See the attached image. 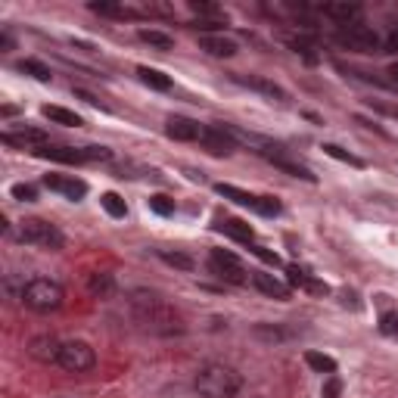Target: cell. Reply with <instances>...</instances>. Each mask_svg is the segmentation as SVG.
Here are the masks:
<instances>
[{"mask_svg":"<svg viewBox=\"0 0 398 398\" xmlns=\"http://www.w3.org/2000/svg\"><path fill=\"white\" fill-rule=\"evenodd\" d=\"M128 302H131V315H134V321L141 324L143 330H150V333H156V336H181L184 333L181 315H177L162 296L150 293V289H134Z\"/></svg>","mask_w":398,"mask_h":398,"instance_id":"1","label":"cell"},{"mask_svg":"<svg viewBox=\"0 0 398 398\" xmlns=\"http://www.w3.org/2000/svg\"><path fill=\"white\" fill-rule=\"evenodd\" d=\"M243 376L228 364H205L196 374V392L202 398H237Z\"/></svg>","mask_w":398,"mask_h":398,"instance_id":"2","label":"cell"},{"mask_svg":"<svg viewBox=\"0 0 398 398\" xmlns=\"http://www.w3.org/2000/svg\"><path fill=\"white\" fill-rule=\"evenodd\" d=\"M63 298H65V289L59 287L56 280H47V277H35V280H29L22 287V302L29 305L31 311H38V315L56 311L59 305H63Z\"/></svg>","mask_w":398,"mask_h":398,"instance_id":"3","label":"cell"},{"mask_svg":"<svg viewBox=\"0 0 398 398\" xmlns=\"http://www.w3.org/2000/svg\"><path fill=\"white\" fill-rule=\"evenodd\" d=\"M19 240L29 243V246H41V249H63L65 237L53 228L50 221H41V218H29L19 228Z\"/></svg>","mask_w":398,"mask_h":398,"instance_id":"4","label":"cell"},{"mask_svg":"<svg viewBox=\"0 0 398 398\" xmlns=\"http://www.w3.org/2000/svg\"><path fill=\"white\" fill-rule=\"evenodd\" d=\"M209 271L215 277H221L224 283H234V287L249 283V274H246V268H243V262L228 249H212L209 252Z\"/></svg>","mask_w":398,"mask_h":398,"instance_id":"5","label":"cell"},{"mask_svg":"<svg viewBox=\"0 0 398 398\" xmlns=\"http://www.w3.org/2000/svg\"><path fill=\"white\" fill-rule=\"evenodd\" d=\"M336 41L342 44L346 50H355V53H380V38H376L374 29H367V25H342L340 31H336Z\"/></svg>","mask_w":398,"mask_h":398,"instance_id":"6","label":"cell"},{"mask_svg":"<svg viewBox=\"0 0 398 398\" xmlns=\"http://www.w3.org/2000/svg\"><path fill=\"white\" fill-rule=\"evenodd\" d=\"M56 364L63 370H69V374H84V370H90L97 364V355L88 342L72 340V342H63V351H59Z\"/></svg>","mask_w":398,"mask_h":398,"instance_id":"7","label":"cell"},{"mask_svg":"<svg viewBox=\"0 0 398 398\" xmlns=\"http://www.w3.org/2000/svg\"><path fill=\"white\" fill-rule=\"evenodd\" d=\"M199 147L212 156H230L237 150V137L230 134L228 125H205L199 131Z\"/></svg>","mask_w":398,"mask_h":398,"instance_id":"8","label":"cell"},{"mask_svg":"<svg viewBox=\"0 0 398 398\" xmlns=\"http://www.w3.org/2000/svg\"><path fill=\"white\" fill-rule=\"evenodd\" d=\"M44 187L53 190V193H63L65 199H72V202L84 199V193H88V184L78 181V177H65V175H47L44 177Z\"/></svg>","mask_w":398,"mask_h":398,"instance_id":"9","label":"cell"},{"mask_svg":"<svg viewBox=\"0 0 398 398\" xmlns=\"http://www.w3.org/2000/svg\"><path fill=\"white\" fill-rule=\"evenodd\" d=\"M0 141L6 143V147H16V150H31V147H47V134L38 128H22V131H3L0 134Z\"/></svg>","mask_w":398,"mask_h":398,"instance_id":"10","label":"cell"},{"mask_svg":"<svg viewBox=\"0 0 398 398\" xmlns=\"http://www.w3.org/2000/svg\"><path fill=\"white\" fill-rule=\"evenodd\" d=\"M59 351H63V346H59L53 336H35V340L29 342V355L35 358V361H41V364H53V361H59Z\"/></svg>","mask_w":398,"mask_h":398,"instance_id":"11","label":"cell"},{"mask_svg":"<svg viewBox=\"0 0 398 398\" xmlns=\"http://www.w3.org/2000/svg\"><path fill=\"white\" fill-rule=\"evenodd\" d=\"M199 125L193 118H184V116H171L168 125H165V134L175 137V141H199Z\"/></svg>","mask_w":398,"mask_h":398,"instance_id":"12","label":"cell"},{"mask_svg":"<svg viewBox=\"0 0 398 398\" xmlns=\"http://www.w3.org/2000/svg\"><path fill=\"white\" fill-rule=\"evenodd\" d=\"M237 81H240L243 88H252V90H258V94H264V97L277 100V103H287V90H283L280 84L268 81V78H258V75H249V78H243V75H237Z\"/></svg>","mask_w":398,"mask_h":398,"instance_id":"13","label":"cell"},{"mask_svg":"<svg viewBox=\"0 0 398 398\" xmlns=\"http://www.w3.org/2000/svg\"><path fill=\"white\" fill-rule=\"evenodd\" d=\"M35 156L41 159H50V162H65V165H78V162H88L84 159V150H75V147H41L35 150Z\"/></svg>","mask_w":398,"mask_h":398,"instance_id":"14","label":"cell"},{"mask_svg":"<svg viewBox=\"0 0 398 398\" xmlns=\"http://www.w3.org/2000/svg\"><path fill=\"white\" fill-rule=\"evenodd\" d=\"M252 283H255V287L262 289L264 296H271V298H280V302H287V298H289V287L283 280H277V277H271V274L252 271Z\"/></svg>","mask_w":398,"mask_h":398,"instance_id":"15","label":"cell"},{"mask_svg":"<svg viewBox=\"0 0 398 398\" xmlns=\"http://www.w3.org/2000/svg\"><path fill=\"white\" fill-rule=\"evenodd\" d=\"M287 277H289L293 287H302V289H308V293H317V296L327 293V283L315 280V277H311L305 268H298V264H287Z\"/></svg>","mask_w":398,"mask_h":398,"instance_id":"16","label":"cell"},{"mask_svg":"<svg viewBox=\"0 0 398 398\" xmlns=\"http://www.w3.org/2000/svg\"><path fill=\"white\" fill-rule=\"evenodd\" d=\"M199 47H202L205 53H212V56H234L237 53V44L230 41V38H224V35H202L199 38Z\"/></svg>","mask_w":398,"mask_h":398,"instance_id":"17","label":"cell"},{"mask_svg":"<svg viewBox=\"0 0 398 398\" xmlns=\"http://www.w3.org/2000/svg\"><path fill=\"white\" fill-rule=\"evenodd\" d=\"M221 234H228V237H234V240H240V243H249L252 240V228L246 221H240V218H218V224H215Z\"/></svg>","mask_w":398,"mask_h":398,"instance_id":"18","label":"cell"},{"mask_svg":"<svg viewBox=\"0 0 398 398\" xmlns=\"http://www.w3.org/2000/svg\"><path fill=\"white\" fill-rule=\"evenodd\" d=\"M215 190H218V193H221L224 199L237 202V205H246V209H252V212L258 209V196H255V193H246V190H240V187H234V184H215Z\"/></svg>","mask_w":398,"mask_h":398,"instance_id":"19","label":"cell"},{"mask_svg":"<svg viewBox=\"0 0 398 398\" xmlns=\"http://www.w3.org/2000/svg\"><path fill=\"white\" fill-rule=\"evenodd\" d=\"M41 116L50 118L53 125H65V128H78V125H81V116H75V112L63 109V106H44Z\"/></svg>","mask_w":398,"mask_h":398,"instance_id":"20","label":"cell"},{"mask_svg":"<svg viewBox=\"0 0 398 398\" xmlns=\"http://www.w3.org/2000/svg\"><path fill=\"white\" fill-rule=\"evenodd\" d=\"M324 13H327L330 19H340L342 25H351L358 16H361V6L358 3H327L324 6Z\"/></svg>","mask_w":398,"mask_h":398,"instance_id":"21","label":"cell"},{"mask_svg":"<svg viewBox=\"0 0 398 398\" xmlns=\"http://www.w3.org/2000/svg\"><path fill=\"white\" fill-rule=\"evenodd\" d=\"M137 38H141L143 44H150V47H156V50H171L175 47V38L165 35V31H159V29H141L137 31Z\"/></svg>","mask_w":398,"mask_h":398,"instance_id":"22","label":"cell"},{"mask_svg":"<svg viewBox=\"0 0 398 398\" xmlns=\"http://www.w3.org/2000/svg\"><path fill=\"white\" fill-rule=\"evenodd\" d=\"M137 75H141V81L147 84V88H152V90H168L171 88V78L162 75L159 69H150V65H141V69H137Z\"/></svg>","mask_w":398,"mask_h":398,"instance_id":"23","label":"cell"},{"mask_svg":"<svg viewBox=\"0 0 398 398\" xmlns=\"http://www.w3.org/2000/svg\"><path fill=\"white\" fill-rule=\"evenodd\" d=\"M305 364H308L311 370H317V374H336V361L330 355H321V351H305Z\"/></svg>","mask_w":398,"mask_h":398,"instance_id":"24","label":"cell"},{"mask_svg":"<svg viewBox=\"0 0 398 398\" xmlns=\"http://www.w3.org/2000/svg\"><path fill=\"white\" fill-rule=\"evenodd\" d=\"M271 162H274V165H277V168H280V171H287V175H293V177H302V181H311V184L317 181V177L311 175L308 168H305V165H298V162H289L287 156H277V159H271Z\"/></svg>","mask_w":398,"mask_h":398,"instance_id":"25","label":"cell"},{"mask_svg":"<svg viewBox=\"0 0 398 398\" xmlns=\"http://www.w3.org/2000/svg\"><path fill=\"white\" fill-rule=\"evenodd\" d=\"M100 205H103L112 218H125V215H128V205H125V199L118 193H103V196H100Z\"/></svg>","mask_w":398,"mask_h":398,"instance_id":"26","label":"cell"},{"mask_svg":"<svg viewBox=\"0 0 398 398\" xmlns=\"http://www.w3.org/2000/svg\"><path fill=\"white\" fill-rule=\"evenodd\" d=\"M324 152H327V156H333V159H336V162H346V165H351V168H364V159L351 156V152H349V150L336 147V143H324Z\"/></svg>","mask_w":398,"mask_h":398,"instance_id":"27","label":"cell"},{"mask_svg":"<svg viewBox=\"0 0 398 398\" xmlns=\"http://www.w3.org/2000/svg\"><path fill=\"white\" fill-rule=\"evenodd\" d=\"M88 287H90V293H94L97 298H106V296H112V289H116V280H112L109 274H94Z\"/></svg>","mask_w":398,"mask_h":398,"instance_id":"28","label":"cell"},{"mask_svg":"<svg viewBox=\"0 0 398 398\" xmlns=\"http://www.w3.org/2000/svg\"><path fill=\"white\" fill-rule=\"evenodd\" d=\"M19 72L38 78V81H50V69L44 63H38V59H22V63H19Z\"/></svg>","mask_w":398,"mask_h":398,"instance_id":"29","label":"cell"},{"mask_svg":"<svg viewBox=\"0 0 398 398\" xmlns=\"http://www.w3.org/2000/svg\"><path fill=\"white\" fill-rule=\"evenodd\" d=\"M159 258H162L165 264H171V268L193 271V258H190V255H184V252H159Z\"/></svg>","mask_w":398,"mask_h":398,"instance_id":"30","label":"cell"},{"mask_svg":"<svg viewBox=\"0 0 398 398\" xmlns=\"http://www.w3.org/2000/svg\"><path fill=\"white\" fill-rule=\"evenodd\" d=\"M380 333L383 336H398V311H383L380 315Z\"/></svg>","mask_w":398,"mask_h":398,"instance_id":"31","label":"cell"},{"mask_svg":"<svg viewBox=\"0 0 398 398\" xmlns=\"http://www.w3.org/2000/svg\"><path fill=\"white\" fill-rule=\"evenodd\" d=\"M258 215H264V218H274V215H280V202H277L274 196H258Z\"/></svg>","mask_w":398,"mask_h":398,"instance_id":"32","label":"cell"},{"mask_svg":"<svg viewBox=\"0 0 398 398\" xmlns=\"http://www.w3.org/2000/svg\"><path fill=\"white\" fill-rule=\"evenodd\" d=\"M150 212H156V215H171L175 202H171L168 196H150Z\"/></svg>","mask_w":398,"mask_h":398,"instance_id":"33","label":"cell"},{"mask_svg":"<svg viewBox=\"0 0 398 398\" xmlns=\"http://www.w3.org/2000/svg\"><path fill=\"white\" fill-rule=\"evenodd\" d=\"M13 196H16L19 202H35V199H38V190L31 187V184H16V187H13Z\"/></svg>","mask_w":398,"mask_h":398,"instance_id":"34","label":"cell"},{"mask_svg":"<svg viewBox=\"0 0 398 398\" xmlns=\"http://www.w3.org/2000/svg\"><path fill=\"white\" fill-rule=\"evenodd\" d=\"M340 392H342V380L336 374H330L327 383H324V398H340Z\"/></svg>","mask_w":398,"mask_h":398,"instance_id":"35","label":"cell"},{"mask_svg":"<svg viewBox=\"0 0 398 398\" xmlns=\"http://www.w3.org/2000/svg\"><path fill=\"white\" fill-rule=\"evenodd\" d=\"M84 159L88 162H106V159H112V152L106 147H84Z\"/></svg>","mask_w":398,"mask_h":398,"instance_id":"36","label":"cell"},{"mask_svg":"<svg viewBox=\"0 0 398 398\" xmlns=\"http://www.w3.org/2000/svg\"><path fill=\"white\" fill-rule=\"evenodd\" d=\"M255 336H264V340H271V342L283 340L280 330H277V327H264V324H258V327H255Z\"/></svg>","mask_w":398,"mask_h":398,"instance_id":"37","label":"cell"},{"mask_svg":"<svg viewBox=\"0 0 398 398\" xmlns=\"http://www.w3.org/2000/svg\"><path fill=\"white\" fill-rule=\"evenodd\" d=\"M252 252H255V255L262 258V262H268V264H280V258H277L274 252H268L264 246H252Z\"/></svg>","mask_w":398,"mask_h":398,"instance_id":"38","label":"cell"},{"mask_svg":"<svg viewBox=\"0 0 398 398\" xmlns=\"http://www.w3.org/2000/svg\"><path fill=\"white\" fill-rule=\"evenodd\" d=\"M383 50L386 53H398V29H392L386 35V41H383Z\"/></svg>","mask_w":398,"mask_h":398,"instance_id":"39","label":"cell"},{"mask_svg":"<svg viewBox=\"0 0 398 398\" xmlns=\"http://www.w3.org/2000/svg\"><path fill=\"white\" fill-rule=\"evenodd\" d=\"M190 10H193V13H205V16H218V6H212V3H196V0L190 3Z\"/></svg>","mask_w":398,"mask_h":398,"instance_id":"40","label":"cell"},{"mask_svg":"<svg viewBox=\"0 0 398 398\" xmlns=\"http://www.w3.org/2000/svg\"><path fill=\"white\" fill-rule=\"evenodd\" d=\"M389 75H392V81L398 84V63H392V65H389Z\"/></svg>","mask_w":398,"mask_h":398,"instance_id":"41","label":"cell"}]
</instances>
